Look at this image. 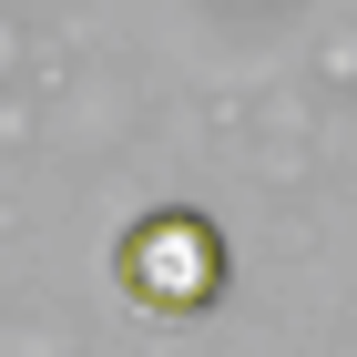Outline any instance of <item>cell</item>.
Returning a JSON list of instances; mask_svg holds the SVG:
<instances>
[{
    "label": "cell",
    "instance_id": "6da1fadb",
    "mask_svg": "<svg viewBox=\"0 0 357 357\" xmlns=\"http://www.w3.org/2000/svg\"><path fill=\"white\" fill-rule=\"evenodd\" d=\"M225 275H235L225 266V235L194 215V204H153V215L123 225V245H112V286H123L143 317H174V327L225 296Z\"/></svg>",
    "mask_w": 357,
    "mask_h": 357
}]
</instances>
